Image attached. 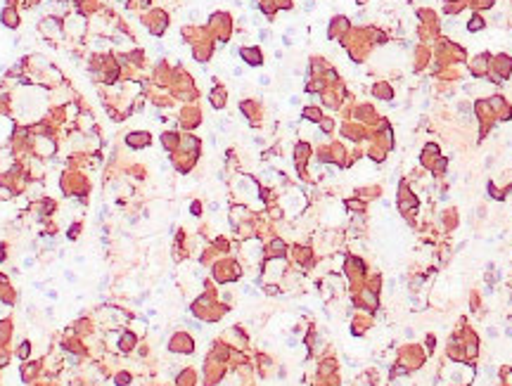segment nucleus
I'll return each mask as SVG.
<instances>
[{"mask_svg":"<svg viewBox=\"0 0 512 386\" xmlns=\"http://www.w3.org/2000/svg\"><path fill=\"white\" fill-rule=\"evenodd\" d=\"M128 145H133V147L149 145V135H147V133H133V135H128Z\"/></svg>","mask_w":512,"mask_h":386,"instance_id":"nucleus-2","label":"nucleus"},{"mask_svg":"<svg viewBox=\"0 0 512 386\" xmlns=\"http://www.w3.org/2000/svg\"><path fill=\"white\" fill-rule=\"evenodd\" d=\"M244 57H247V59H252V62H249V64H261V55L256 53V50H244Z\"/></svg>","mask_w":512,"mask_h":386,"instance_id":"nucleus-3","label":"nucleus"},{"mask_svg":"<svg viewBox=\"0 0 512 386\" xmlns=\"http://www.w3.org/2000/svg\"><path fill=\"white\" fill-rule=\"evenodd\" d=\"M36 2H38V0H24V5H27V7H33Z\"/></svg>","mask_w":512,"mask_h":386,"instance_id":"nucleus-4","label":"nucleus"},{"mask_svg":"<svg viewBox=\"0 0 512 386\" xmlns=\"http://www.w3.org/2000/svg\"><path fill=\"white\" fill-rule=\"evenodd\" d=\"M0 22H2L7 28H17V27H19V14H17L14 7H5L2 14H0Z\"/></svg>","mask_w":512,"mask_h":386,"instance_id":"nucleus-1","label":"nucleus"}]
</instances>
